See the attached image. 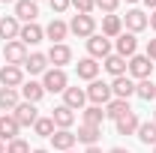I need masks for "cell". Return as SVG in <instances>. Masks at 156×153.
Wrapping results in <instances>:
<instances>
[{
  "label": "cell",
  "mask_w": 156,
  "mask_h": 153,
  "mask_svg": "<svg viewBox=\"0 0 156 153\" xmlns=\"http://www.w3.org/2000/svg\"><path fill=\"white\" fill-rule=\"evenodd\" d=\"M87 93V99L93 102V105H108L111 99H114V93H111V84H105V81H90V87L84 90Z\"/></svg>",
  "instance_id": "obj_3"
},
{
  "label": "cell",
  "mask_w": 156,
  "mask_h": 153,
  "mask_svg": "<svg viewBox=\"0 0 156 153\" xmlns=\"http://www.w3.org/2000/svg\"><path fill=\"white\" fill-rule=\"evenodd\" d=\"M18 90H12V87H0V108L3 111H15L18 108Z\"/></svg>",
  "instance_id": "obj_28"
},
{
  "label": "cell",
  "mask_w": 156,
  "mask_h": 153,
  "mask_svg": "<svg viewBox=\"0 0 156 153\" xmlns=\"http://www.w3.org/2000/svg\"><path fill=\"white\" fill-rule=\"evenodd\" d=\"M120 33H123V18H120V15H105V18H102V36H120Z\"/></svg>",
  "instance_id": "obj_27"
},
{
  "label": "cell",
  "mask_w": 156,
  "mask_h": 153,
  "mask_svg": "<svg viewBox=\"0 0 156 153\" xmlns=\"http://www.w3.org/2000/svg\"><path fill=\"white\" fill-rule=\"evenodd\" d=\"M126 3H138V0H126Z\"/></svg>",
  "instance_id": "obj_45"
},
{
  "label": "cell",
  "mask_w": 156,
  "mask_h": 153,
  "mask_svg": "<svg viewBox=\"0 0 156 153\" xmlns=\"http://www.w3.org/2000/svg\"><path fill=\"white\" fill-rule=\"evenodd\" d=\"M102 66L111 72V75H126V69H129V63H126V57H120V54H108V57L102 60Z\"/></svg>",
  "instance_id": "obj_26"
},
{
  "label": "cell",
  "mask_w": 156,
  "mask_h": 153,
  "mask_svg": "<svg viewBox=\"0 0 156 153\" xmlns=\"http://www.w3.org/2000/svg\"><path fill=\"white\" fill-rule=\"evenodd\" d=\"M93 3H96V6L102 9V12H108V15H114V9H117V3H120V0H93Z\"/></svg>",
  "instance_id": "obj_36"
},
{
  "label": "cell",
  "mask_w": 156,
  "mask_h": 153,
  "mask_svg": "<svg viewBox=\"0 0 156 153\" xmlns=\"http://www.w3.org/2000/svg\"><path fill=\"white\" fill-rule=\"evenodd\" d=\"M3 57H6L9 66H24V60H27V45H24L21 39L6 42V45H3Z\"/></svg>",
  "instance_id": "obj_4"
},
{
  "label": "cell",
  "mask_w": 156,
  "mask_h": 153,
  "mask_svg": "<svg viewBox=\"0 0 156 153\" xmlns=\"http://www.w3.org/2000/svg\"><path fill=\"white\" fill-rule=\"evenodd\" d=\"M75 69H78V78H84V81H96V75H99V63H96L93 57L78 60Z\"/></svg>",
  "instance_id": "obj_23"
},
{
  "label": "cell",
  "mask_w": 156,
  "mask_h": 153,
  "mask_svg": "<svg viewBox=\"0 0 156 153\" xmlns=\"http://www.w3.org/2000/svg\"><path fill=\"white\" fill-rule=\"evenodd\" d=\"M36 3H39V0H36Z\"/></svg>",
  "instance_id": "obj_50"
},
{
  "label": "cell",
  "mask_w": 156,
  "mask_h": 153,
  "mask_svg": "<svg viewBox=\"0 0 156 153\" xmlns=\"http://www.w3.org/2000/svg\"><path fill=\"white\" fill-rule=\"evenodd\" d=\"M111 93H114V99H129V96H135V81L129 75H117L114 81H111Z\"/></svg>",
  "instance_id": "obj_9"
},
{
  "label": "cell",
  "mask_w": 156,
  "mask_h": 153,
  "mask_svg": "<svg viewBox=\"0 0 156 153\" xmlns=\"http://www.w3.org/2000/svg\"><path fill=\"white\" fill-rule=\"evenodd\" d=\"M21 69H27L30 75H45V69H48V54H42V51L27 54V60H24Z\"/></svg>",
  "instance_id": "obj_11"
},
{
  "label": "cell",
  "mask_w": 156,
  "mask_h": 153,
  "mask_svg": "<svg viewBox=\"0 0 156 153\" xmlns=\"http://www.w3.org/2000/svg\"><path fill=\"white\" fill-rule=\"evenodd\" d=\"M21 132V126H18V120H15V114H3L0 117V141L6 144V141H15Z\"/></svg>",
  "instance_id": "obj_10"
},
{
  "label": "cell",
  "mask_w": 156,
  "mask_h": 153,
  "mask_svg": "<svg viewBox=\"0 0 156 153\" xmlns=\"http://www.w3.org/2000/svg\"><path fill=\"white\" fill-rule=\"evenodd\" d=\"M123 24L129 27V33H141L144 27H150L147 24V12H141V9H129L126 18H123Z\"/></svg>",
  "instance_id": "obj_19"
},
{
  "label": "cell",
  "mask_w": 156,
  "mask_h": 153,
  "mask_svg": "<svg viewBox=\"0 0 156 153\" xmlns=\"http://www.w3.org/2000/svg\"><path fill=\"white\" fill-rule=\"evenodd\" d=\"M144 6H150V9H156V0H141Z\"/></svg>",
  "instance_id": "obj_41"
},
{
  "label": "cell",
  "mask_w": 156,
  "mask_h": 153,
  "mask_svg": "<svg viewBox=\"0 0 156 153\" xmlns=\"http://www.w3.org/2000/svg\"><path fill=\"white\" fill-rule=\"evenodd\" d=\"M138 138L144 144H156V123H141L138 126Z\"/></svg>",
  "instance_id": "obj_33"
},
{
  "label": "cell",
  "mask_w": 156,
  "mask_h": 153,
  "mask_svg": "<svg viewBox=\"0 0 156 153\" xmlns=\"http://www.w3.org/2000/svg\"><path fill=\"white\" fill-rule=\"evenodd\" d=\"M87 51H90L93 60H105L108 54H111V39L102 36V33H93V36L87 39Z\"/></svg>",
  "instance_id": "obj_6"
},
{
  "label": "cell",
  "mask_w": 156,
  "mask_h": 153,
  "mask_svg": "<svg viewBox=\"0 0 156 153\" xmlns=\"http://www.w3.org/2000/svg\"><path fill=\"white\" fill-rule=\"evenodd\" d=\"M99 135H102V126H90V123H81V126H78V141H81V144H87V147H93V144H96L99 141Z\"/></svg>",
  "instance_id": "obj_22"
},
{
  "label": "cell",
  "mask_w": 156,
  "mask_h": 153,
  "mask_svg": "<svg viewBox=\"0 0 156 153\" xmlns=\"http://www.w3.org/2000/svg\"><path fill=\"white\" fill-rule=\"evenodd\" d=\"M108 153H129V150H126V147H111Z\"/></svg>",
  "instance_id": "obj_40"
},
{
  "label": "cell",
  "mask_w": 156,
  "mask_h": 153,
  "mask_svg": "<svg viewBox=\"0 0 156 153\" xmlns=\"http://www.w3.org/2000/svg\"><path fill=\"white\" fill-rule=\"evenodd\" d=\"M75 132H72V129H57V132L51 135V144H54V150H72V147H75Z\"/></svg>",
  "instance_id": "obj_20"
},
{
  "label": "cell",
  "mask_w": 156,
  "mask_h": 153,
  "mask_svg": "<svg viewBox=\"0 0 156 153\" xmlns=\"http://www.w3.org/2000/svg\"><path fill=\"white\" fill-rule=\"evenodd\" d=\"M51 120H54V126H57V129H69V126L75 123V111H72V108H66V105H57V108L51 111Z\"/></svg>",
  "instance_id": "obj_21"
},
{
  "label": "cell",
  "mask_w": 156,
  "mask_h": 153,
  "mask_svg": "<svg viewBox=\"0 0 156 153\" xmlns=\"http://www.w3.org/2000/svg\"><path fill=\"white\" fill-rule=\"evenodd\" d=\"M153 123H156V114H153Z\"/></svg>",
  "instance_id": "obj_48"
},
{
  "label": "cell",
  "mask_w": 156,
  "mask_h": 153,
  "mask_svg": "<svg viewBox=\"0 0 156 153\" xmlns=\"http://www.w3.org/2000/svg\"><path fill=\"white\" fill-rule=\"evenodd\" d=\"M84 153H102V150H99L96 144H93V147H87V150H84Z\"/></svg>",
  "instance_id": "obj_42"
},
{
  "label": "cell",
  "mask_w": 156,
  "mask_h": 153,
  "mask_svg": "<svg viewBox=\"0 0 156 153\" xmlns=\"http://www.w3.org/2000/svg\"><path fill=\"white\" fill-rule=\"evenodd\" d=\"M126 111H132V108H129V99H111V102L105 105V117H111V120L123 117Z\"/></svg>",
  "instance_id": "obj_29"
},
{
  "label": "cell",
  "mask_w": 156,
  "mask_h": 153,
  "mask_svg": "<svg viewBox=\"0 0 156 153\" xmlns=\"http://www.w3.org/2000/svg\"><path fill=\"white\" fill-rule=\"evenodd\" d=\"M135 96H141L144 102H153V99H156V84L150 81V78L138 81V84H135Z\"/></svg>",
  "instance_id": "obj_30"
},
{
  "label": "cell",
  "mask_w": 156,
  "mask_h": 153,
  "mask_svg": "<svg viewBox=\"0 0 156 153\" xmlns=\"http://www.w3.org/2000/svg\"><path fill=\"white\" fill-rule=\"evenodd\" d=\"M69 33H75L78 39H90L96 33V18H93V15H72Z\"/></svg>",
  "instance_id": "obj_2"
},
{
  "label": "cell",
  "mask_w": 156,
  "mask_h": 153,
  "mask_svg": "<svg viewBox=\"0 0 156 153\" xmlns=\"http://www.w3.org/2000/svg\"><path fill=\"white\" fill-rule=\"evenodd\" d=\"M66 153H72V150H66Z\"/></svg>",
  "instance_id": "obj_49"
},
{
  "label": "cell",
  "mask_w": 156,
  "mask_h": 153,
  "mask_svg": "<svg viewBox=\"0 0 156 153\" xmlns=\"http://www.w3.org/2000/svg\"><path fill=\"white\" fill-rule=\"evenodd\" d=\"M72 6H75L78 15H90V12L96 9V3H93V0H72Z\"/></svg>",
  "instance_id": "obj_35"
},
{
  "label": "cell",
  "mask_w": 156,
  "mask_h": 153,
  "mask_svg": "<svg viewBox=\"0 0 156 153\" xmlns=\"http://www.w3.org/2000/svg\"><path fill=\"white\" fill-rule=\"evenodd\" d=\"M18 33H21V21L15 15H3L0 18V39L12 42V39H18Z\"/></svg>",
  "instance_id": "obj_18"
},
{
  "label": "cell",
  "mask_w": 156,
  "mask_h": 153,
  "mask_svg": "<svg viewBox=\"0 0 156 153\" xmlns=\"http://www.w3.org/2000/svg\"><path fill=\"white\" fill-rule=\"evenodd\" d=\"M3 3H12V0H3Z\"/></svg>",
  "instance_id": "obj_46"
},
{
  "label": "cell",
  "mask_w": 156,
  "mask_h": 153,
  "mask_svg": "<svg viewBox=\"0 0 156 153\" xmlns=\"http://www.w3.org/2000/svg\"><path fill=\"white\" fill-rule=\"evenodd\" d=\"M48 3H51V9H54V12H66V9H69V6H72V0H48Z\"/></svg>",
  "instance_id": "obj_37"
},
{
  "label": "cell",
  "mask_w": 156,
  "mask_h": 153,
  "mask_svg": "<svg viewBox=\"0 0 156 153\" xmlns=\"http://www.w3.org/2000/svg\"><path fill=\"white\" fill-rule=\"evenodd\" d=\"M18 39L24 42V45H39V42L45 39V30L39 27L36 21H30V24H21V33H18Z\"/></svg>",
  "instance_id": "obj_13"
},
{
  "label": "cell",
  "mask_w": 156,
  "mask_h": 153,
  "mask_svg": "<svg viewBox=\"0 0 156 153\" xmlns=\"http://www.w3.org/2000/svg\"><path fill=\"white\" fill-rule=\"evenodd\" d=\"M0 84H3V87L18 90L21 84H24V69H21V66H9V63H6V66L0 69Z\"/></svg>",
  "instance_id": "obj_8"
},
{
  "label": "cell",
  "mask_w": 156,
  "mask_h": 153,
  "mask_svg": "<svg viewBox=\"0 0 156 153\" xmlns=\"http://www.w3.org/2000/svg\"><path fill=\"white\" fill-rule=\"evenodd\" d=\"M153 153H156V144H153Z\"/></svg>",
  "instance_id": "obj_47"
},
{
  "label": "cell",
  "mask_w": 156,
  "mask_h": 153,
  "mask_svg": "<svg viewBox=\"0 0 156 153\" xmlns=\"http://www.w3.org/2000/svg\"><path fill=\"white\" fill-rule=\"evenodd\" d=\"M21 96H24V102H33V105H36L39 99L45 96V87H42L39 81H24V84H21Z\"/></svg>",
  "instance_id": "obj_25"
},
{
  "label": "cell",
  "mask_w": 156,
  "mask_h": 153,
  "mask_svg": "<svg viewBox=\"0 0 156 153\" xmlns=\"http://www.w3.org/2000/svg\"><path fill=\"white\" fill-rule=\"evenodd\" d=\"M150 72H153V60L147 54H132L129 57V75L132 78L144 81V78H150Z\"/></svg>",
  "instance_id": "obj_5"
},
{
  "label": "cell",
  "mask_w": 156,
  "mask_h": 153,
  "mask_svg": "<svg viewBox=\"0 0 156 153\" xmlns=\"http://www.w3.org/2000/svg\"><path fill=\"white\" fill-rule=\"evenodd\" d=\"M42 87H45V93H63V90L69 87V78H66L63 69H45Z\"/></svg>",
  "instance_id": "obj_1"
},
{
  "label": "cell",
  "mask_w": 156,
  "mask_h": 153,
  "mask_svg": "<svg viewBox=\"0 0 156 153\" xmlns=\"http://www.w3.org/2000/svg\"><path fill=\"white\" fill-rule=\"evenodd\" d=\"M84 102H87V93H84L81 87H66V90H63V105H66V108L81 111V108H84Z\"/></svg>",
  "instance_id": "obj_17"
},
{
  "label": "cell",
  "mask_w": 156,
  "mask_h": 153,
  "mask_svg": "<svg viewBox=\"0 0 156 153\" xmlns=\"http://www.w3.org/2000/svg\"><path fill=\"white\" fill-rule=\"evenodd\" d=\"M33 132L42 135V138H51V135L57 132V126H54V120H51V117H39L36 123H33Z\"/></svg>",
  "instance_id": "obj_31"
},
{
  "label": "cell",
  "mask_w": 156,
  "mask_h": 153,
  "mask_svg": "<svg viewBox=\"0 0 156 153\" xmlns=\"http://www.w3.org/2000/svg\"><path fill=\"white\" fill-rule=\"evenodd\" d=\"M36 15H39L36 0H15V18L18 21L30 24V21H36Z\"/></svg>",
  "instance_id": "obj_12"
},
{
  "label": "cell",
  "mask_w": 156,
  "mask_h": 153,
  "mask_svg": "<svg viewBox=\"0 0 156 153\" xmlns=\"http://www.w3.org/2000/svg\"><path fill=\"white\" fill-rule=\"evenodd\" d=\"M114 126H117V135H135L138 126H141V120H138L135 111H126L123 117H117V120H114Z\"/></svg>",
  "instance_id": "obj_15"
},
{
  "label": "cell",
  "mask_w": 156,
  "mask_h": 153,
  "mask_svg": "<svg viewBox=\"0 0 156 153\" xmlns=\"http://www.w3.org/2000/svg\"><path fill=\"white\" fill-rule=\"evenodd\" d=\"M147 57L156 60V39H150V42H147Z\"/></svg>",
  "instance_id": "obj_38"
},
{
  "label": "cell",
  "mask_w": 156,
  "mask_h": 153,
  "mask_svg": "<svg viewBox=\"0 0 156 153\" xmlns=\"http://www.w3.org/2000/svg\"><path fill=\"white\" fill-rule=\"evenodd\" d=\"M147 24H150V27H153V30H156V9H153V12H150V15H147Z\"/></svg>",
  "instance_id": "obj_39"
},
{
  "label": "cell",
  "mask_w": 156,
  "mask_h": 153,
  "mask_svg": "<svg viewBox=\"0 0 156 153\" xmlns=\"http://www.w3.org/2000/svg\"><path fill=\"white\" fill-rule=\"evenodd\" d=\"M12 114H15V120H18V126H33V123L39 120L33 102H18V108H15Z\"/></svg>",
  "instance_id": "obj_14"
},
{
  "label": "cell",
  "mask_w": 156,
  "mask_h": 153,
  "mask_svg": "<svg viewBox=\"0 0 156 153\" xmlns=\"http://www.w3.org/2000/svg\"><path fill=\"white\" fill-rule=\"evenodd\" d=\"M0 153H6V144H3V141H0Z\"/></svg>",
  "instance_id": "obj_43"
},
{
  "label": "cell",
  "mask_w": 156,
  "mask_h": 153,
  "mask_svg": "<svg viewBox=\"0 0 156 153\" xmlns=\"http://www.w3.org/2000/svg\"><path fill=\"white\" fill-rule=\"evenodd\" d=\"M66 33H69V24H66V21H60V18H54L48 27H45V36L51 39V45L63 42V39H66Z\"/></svg>",
  "instance_id": "obj_24"
},
{
  "label": "cell",
  "mask_w": 156,
  "mask_h": 153,
  "mask_svg": "<svg viewBox=\"0 0 156 153\" xmlns=\"http://www.w3.org/2000/svg\"><path fill=\"white\" fill-rule=\"evenodd\" d=\"M33 153H48V150H42V147H39V150H33Z\"/></svg>",
  "instance_id": "obj_44"
},
{
  "label": "cell",
  "mask_w": 156,
  "mask_h": 153,
  "mask_svg": "<svg viewBox=\"0 0 156 153\" xmlns=\"http://www.w3.org/2000/svg\"><path fill=\"white\" fill-rule=\"evenodd\" d=\"M6 153H33V150H30V144H27L24 138H15V141L6 144Z\"/></svg>",
  "instance_id": "obj_34"
},
{
  "label": "cell",
  "mask_w": 156,
  "mask_h": 153,
  "mask_svg": "<svg viewBox=\"0 0 156 153\" xmlns=\"http://www.w3.org/2000/svg\"><path fill=\"white\" fill-rule=\"evenodd\" d=\"M135 48H138L135 33H120L117 42H114V54H120V57H132V54H135Z\"/></svg>",
  "instance_id": "obj_16"
},
{
  "label": "cell",
  "mask_w": 156,
  "mask_h": 153,
  "mask_svg": "<svg viewBox=\"0 0 156 153\" xmlns=\"http://www.w3.org/2000/svg\"><path fill=\"white\" fill-rule=\"evenodd\" d=\"M102 120H105L102 105H90V108H84V123H90V126H102Z\"/></svg>",
  "instance_id": "obj_32"
},
{
  "label": "cell",
  "mask_w": 156,
  "mask_h": 153,
  "mask_svg": "<svg viewBox=\"0 0 156 153\" xmlns=\"http://www.w3.org/2000/svg\"><path fill=\"white\" fill-rule=\"evenodd\" d=\"M48 63H54V69H63L66 63H72V48L66 42H57L48 48Z\"/></svg>",
  "instance_id": "obj_7"
}]
</instances>
